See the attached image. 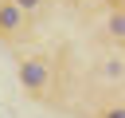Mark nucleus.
I'll return each mask as SVG.
<instances>
[{
    "instance_id": "obj_1",
    "label": "nucleus",
    "mask_w": 125,
    "mask_h": 118,
    "mask_svg": "<svg viewBox=\"0 0 125 118\" xmlns=\"http://www.w3.org/2000/svg\"><path fill=\"white\" fill-rule=\"evenodd\" d=\"M20 83H23V90H27L31 98L47 94V87H51V63H43V59H23V63H20Z\"/></svg>"
},
{
    "instance_id": "obj_2",
    "label": "nucleus",
    "mask_w": 125,
    "mask_h": 118,
    "mask_svg": "<svg viewBox=\"0 0 125 118\" xmlns=\"http://www.w3.org/2000/svg\"><path fill=\"white\" fill-rule=\"evenodd\" d=\"M23 12L12 4V0H0V35H16L20 28H23Z\"/></svg>"
},
{
    "instance_id": "obj_3",
    "label": "nucleus",
    "mask_w": 125,
    "mask_h": 118,
    "mask_svg": "<svg viewBox=\"0 0 125 118\" xmlns=\"http://www.w3.org/2000/svg\"><path fill=\"white\" fill-rule=\"evenodd\" d=\"M98 75H102L105 83H113V87H117V83H121V55L113 51L105 63H98Z\"/></svg>"
},
{
    "instance_id": "obj_4",
    "label": "nucleus",
    "mask_w": 125,
    "mask_h": 118,
    "mask_svg": "<svg viewBox=\"0 0 125 118\" xmlns=\"http://www.w3.org/2000/svg\"><path fill=\"white\" fill-rule=\"evenodd\" d=\"M105 31H109V39H113V47H121V31H125V20H121V12H113V16H109V24H105Z\"/></svg>"
},
{
    "instance_id": "obj_5",
    "label": "nucleus",
    "mask_w": 125,
    "mask_h": 118,
    "mask_svg": "<svg viewBox=\"0 0 125 118\" xmlns=\"http://www.w3.org/2000/svg\"><path fill=\"white\" fill-rule=\"evenodd\" d=\"M12 4H16V8L23 12V16H35V12H39V8L47 4V0H12Z\"/></svg>"
},
{
    "instance_id": "obj_6",
    "label": "nucleus",
    "mask_w": 125,
    "mask_h": 118,
    "mask_svg": "<svg viewBox=\"0 0 125 118\" xmlns=\"http://www.w3.org/2000/svg\"><path fill=\"white\" fill-rule=\"evenodd\" d=\"M102 118H125V114H121V106H109V110H105Z\"/></svg>"
}]
</instances>
